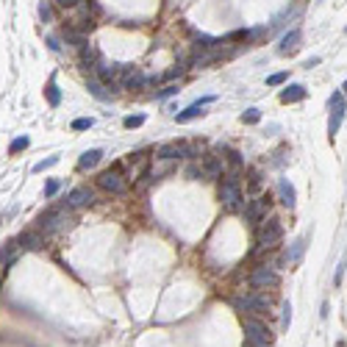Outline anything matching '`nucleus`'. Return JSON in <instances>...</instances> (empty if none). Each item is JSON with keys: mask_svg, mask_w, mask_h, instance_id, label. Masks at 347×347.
I'll return each mask as SVG.
<instances>
[{"mask_svg": "<svg viewBox=\"0 0 347 347\" xmlns=\"http://www.w3.org/2000/svg\"><path fill=\"white\" fill-rule=\"evenodd\" d=\"M189 153V145H183V142H167V145H161L159 150H156V159L161 161H172V159H181V156Z\"/></svg>", "mask_w": 347, "mask_h": 347, "instance_id": "9", "label": "nucleus"}, {"mask_svg": "<svg viewBox=\"0 0 347 347\" xmlns=\"http://www.w3.org/2000/svg\"><path fill=\"white\" fill-rule=\"evenodd\" d=\"M59 186H61V181L59 178H50V181L45 183V197H53V195L59 192Z\"/></svg>", "mask_w": 347, "mask_h": 347, "instance_id": "31", "label": "nucleus"}, {"mask_svg": "<svg viewBox=\"0 0 347 347\" xmlns=\"http://www.w3.org/2000/svg\"><path fill=\"white\" fill-rule=\"evenodd\" d=\"M297 47H300V31H289V33H283L281 36V45H278V53L281 56H289V53H295Z\"/></svg>", "mask_w": 347, "mask_h": 347, "instance_id": "14", "label": "nucleus"}, {"mask_svg": "<svg viewBox=\"0 0 347 347\" xmlns=\"http://www.w3.org/2000/svg\"><path fill=\"white\" fill-rule=\"evenodd\" d=\"M98 183H100V189H106V192H114V195L125 192V178H122L117 169H108V172H103L98 178Z\"/></svg>", "mask_w": 347, "mask_h": 347, "instance_id": "8", "label": "nucleus"}, {"mask_svg": "<svg viewBox=\"0 0 347 347\" xmlns=\"http://www.w3.org/2000/svg\"><path fill=\"white\" fill-rule=\"evenodd\" d=\"M286 78H289V72H275V75L267 78V86H281Z\"/></svg>", "mask_w": 347, "mask_h": 347, "instance_id": "32", "label": "nucleus"}, {"mask_svg": "<svg viewBox=\"0 0 347 347\" xmlns=\"http://www.w3.org/2000/svg\"><path fill=\"white\" fill-rule=\"evenodd\" d=\"M220 200L225 203L228 208H239V203H242V192H239V178L236 175H228L225 181H222V186H220Z\"/></svg>", "mask_w": 347, "mask_h": 347, "instance_id": "2", "label": "nucleus"}, {"mask_svg": "<svg viewBox=\"0 0 347 347\" xmlns=\"http://www.w3.org/2000/svg\"><path fill=\"white\" fill-rule=\"evenodd\" d=\"M225 156H228V161H230L234 167H242V156L236 153V150H225Z\"/></svg>", "mask_w": 347, "mask_h": 347, "instance_id": "36", "label": "nucleus"}, {"mask_svg": "<svg viewBox=\"0 0 347 347\" xmlns=\"http://www.w3.org/2000/svg\"><path fill=\"white\" fill-rule=\"evenodd\" d=\"M342 94H347V81H344V86H342Z\"/></svg>", "mask_w": 347, "mask_h": 347, "instance_id": "41", "label": "nucleus"}, {"mask_svg": "<svg viewBox=\"0 0 347 347\" xmlns=\"http://www.w3.org/2000/svg\"><path fill=\"white\" fill-rule=\"evenodd\" d=\"M92 125H94L92 117H78V120H72V131H89Z\"/></svg>", "mask_w": 347, "mask_h": 347, "instance_id": "28", "label": "nucleus"}, {"mask_svg": "<svg viewBox=\"0 0 347 347\" xmlns=\"http://www.w3.org/2000/svg\"><path fill=\"white\" fill-rule=\"evenodd\" d=\"M61 39H64V42H67V45L78 47V50H81V47H86V45H89V36H86V33H84V31L72 28V25H67V28H64V31H61Z\"/></svg>", "mask_w": 347, "mask_h": 347, "instance_id": "13", "label": "nucleus"}, {"mask_svg": "<svg viewBox=\"0 0 347 347\" xmlns=\"http://www.w3.org/2000/svg\"><path fill=\"white\" fill-rule=\"evenodd\" d=\"M56 164H59V156H50V159L33 164V172H45V169H50V167H56Z\"/></svg>", "mask_w": 347, "mask_h": 347, "instance_id": "29", "label": "nucleus"}, {"mask_svg": "<svg viewBox=\"0 0 347 347\" xmlns=\"http://www.w3.org/2000/svg\"><path fill=\"white\" fill-rule=\"evenodd\" d=\"M117 84L122 89H142L145 86V75H142L136 67H125L120 64V75H117Z\"/></svg>", "mask_w": 347, "mask_h": 347, "instance_id": "4", "label": "nucleus"}, {"mask_svg": "<svg viewBox=\"0 0 347 347\" xmlns=\"http://www.w3.org/2000/svg\"><path fill=\"white\" fill-rule=\"evenodd\" d=\"M220 45V39H211L206 33H195V50H214Z\"/></svg>", "mask_w": 347, "mask_h": 347, "instance_id": "22", "label": "nucleus"}, {"mask_svg": "<svg viewBox=\"0 0 347 347\" xmlns=\"http://www.w3.org/2000/svg\"><path fill=\"white\" fill-rule=\"evenodd\" d=\"M244 336H247V342L253 347H269L272 342L267 325H261L258 319H244Z\"/></svg>", "mask_w": 347, "mask_h": 347, "instance_id": "1", "label": "nucleus"}, {"mask_svg": "<svg viewBox=\"0 0 347 347\" xmlns=\"http://www.w3.org/2000/svg\"><path fill=\"white\" fill-rule=\"evenodd\" d=\"M344 33H347V28H344Z\"/></svg>", "mask_w": 347, "mask_h": 347, "instance_id": "42", "label": "nucleus"}, {"mask_svg": "<svg viewBox=\"0 0 347 347\" xmlns=\"http://www.w3.org/2000/svg\"><path fill=\"white\" fill-rule=\"evenodd\" d=\"M175 92H178V86H172V84H169V86H164V89H161L159 94H156V98H159V100H164V98H169V94H175Z\"/></svg>", "mask_w": 347, "mask_h": 347, "instance_id": "38", "label": "nucleus"}, {"mask_svg": "<svg viewBox=\"0 0 347 347\" xmlns=\"http://www.w3.org/2000/svg\"><path fill=\"white\" fill-rule=\"evenodd\" d=\"M234 309H236V311H256V314H261V311L267 309V297H261V295L236 297V300H234Z\"/></svg>", "mask_w": 347, "mask_h": 347, "instance_id": "7", "label": "nucleus"}, {"mask_svg": "<svg viewBox=\"0 0 347 347\" xmlns=\"http://www.w3.org/2000/svg\"><path fill=\"white\" fill-rule=\"evenodd\" d=\"M328 106H331V111L344 114V94H342V92H333V94H331V100H328Z\"/></svg>", "mask_w": 347, "mask_h": 347, "instance_id": "26", "label": "nucleus"}, {"mask_svg": "<svg viewBox=\"0 0 347 347\" xmlns=\"http://www.w3.org/2000/svg\"><path fill=\"white\" fill-rule=\"evenodd\" d=\"M203 175H206V178H220L222 175V161L217 159L214 153L203 156Z\"/></svg>", "mask_w": 347, "mask_h": 347, "instance_id": "15", "label": "nucleus"}, {"mask_svg": "<svg viewBox=\"0 0 347 347\" xmlns=\"http://www.w3.org/2000/svg\"><path fill=\"white\" fill-rule=\"evenodd\" d=\"M289 322H292V303L286 300L283 303V328H289Z\"/></svg>", "mask_w": 347, "mask_h": 347, "instance_id": "35", "label": "nucleus"}, {"mask_svg": "<svg viewBox=\"0 0 347 347\" xmlns=\"http://www.w3.org/2000/svg\"><path fill=\"white\" fill-rule=\"evenodd\" d=\"M278 195H281V203L286 208H295V203H297V195H295V186L286 181V178H281L278 181Z\"/></svg>", "mask_w": 347, "mask_h": 347, "instance_id": "16", "label": "nucleus"}, {"mask_svg": "<svg viewBox=\"0 0 347 347\" xmlns=\"http://www.w3.org/2000/svg\"><path fill=\"white\" fill-rule=\"evenodd\" d=\"M56 3L61 6V9H75V6L81 3V0H56Z\"/></svg>", "mask_w": 347, "mask_h": 347, "instance_id": "39", "label": "nucleus"}, {"mask_svg": "<svg viewBox=\"0 0 347 347\" xmlns=\"http://www.w3.org/2000/svg\"><path fill=\"white\" fill-rule=\"evenodd\" d=\"M208 103H214V98H203V100H197V103H192L189 108H183V111H178L175 114V120L178 122H192V120H197V117H203V106H208Z\"/></svg>", "mask_w": 347, "mask_h": 347, "instance_id": "11", "label": "nucleus"}, {"mask_svg": "<svg viewBox=\"0 0 347 347\" xmlns=\"http://www.w3.org/2000/svg\"><path fill=\"white\" fill-rule=\"evenodd\" d=\"M98 59H100V53L94 50L92 45L81 47V64H84V67H94V64H98Z\"/></svg>", "mask_w": 347, "mask_h": 347, "instance_id": "23", "label": "nucleus"}, {"mask_svg": "<svg viewBox=\"0 0 347 347\" xmlns=\"http://www.w3.org/2000/svg\"><path fill=\"white\" fill-rule=\"evenodd\" d=\"M250 283H253V289H275L278 283H281V278H278L275 269L269 267H258L253 275H250Z\"/></svg>", "mask_w": 347, "mask_h": 347, "instance_id": "5", "label": "nucleus"}, {"mask_svg": "<svg viewBox=\"0 0 347 347\" xmlns=\"http://www.w3.org/2000/svg\"><path fill=\"white\" fill-rule=\"evenodd\" d=\"M281 236H283V225H281V220H275V217H272V220H267L261 225V234H258V239H261V244H278L281 242Z\"/></svg>", "mask_w": 347, "mask_h": 347, "instance_id": "6", "label": "nucleus"}, {"mask_svg": "<svg viewBox=\"0 0 347 347\" xmlns=\"http://www.w3.org/2000/svg\"><path fill=\"white\" fill-rule=\"evenodd\" d=\"M39 228H45V230H56L61 228L67 222V206H53V208H47V211L39 214Z\"/></svg>", "mask_w": 347, "mask_h": 347, "instance_id": "3", "label": "nucleus"}, {"mask_svg": "<svg viewBox=\"0 0 347 347\" xmlns=\"http://www.w3.org/2000/svg\"><path fill=\"white\" fill-rule=\"evenodd\" d=\"M142 122H145V117H142V114H136V117H125V120H122V125H125V128H139Z\"/></svg>", "mask_w": 347, "mask_h": 347, "instance_id": "33", "label": "nucleus"}, {"mask_svg": "<svg viewBox=\"0 0 347 347\" xmlns=\"http://www.w3.org/2000/svg\"><path fill=\"white\" fill-rule=\"evenodd\" d=\"M258 120H261V111H258V108H247V111L242 114V122H247V125H256Z\"/></svg>", "mask_w": 347, "mask_h": 347, "instance_id": "30", "label": "nucleus"}, {"mask_svg": "<svg viewBox=\"0 0 347 347\" xmlns=\"http://www.w3.org/2000/svg\"><path fill=\"white\" fill-rule=\"evenodd\" d=\"M50 14H53L50 3H42V6H39V17H42V23H50Z\"/></svg>", "mask_w": 347, "mask_h": 347, "instance_id": "34", "label": "nucleus"}, {"mask_svg": "<svg viewBox=\"0 0 347 347\" xmlns=\"http://www.w3.org/2000/svg\"><path fill=\"white\" fill-rule=\"evenodd\" d=\"M86 86H89V94H92L94 100H100V103H106V100H111V92H106V86L100 84L98 78H92V81H89V84H86Z\"/></svg>", "mask_w": 347, "mask_h": 347, "instance_id": "19", "label": "nucleus"}, {"mask_svg": "<svg viewBox=\"0 0 347 347\" xmlns=\"http://www.w3.org/2000/svg\"><path fill=\"white\" fill-rule=\"evenodd\" d=\"M28 145H31L28 136H17V139H11V145H9V156H17L20 150H25Z\"/></svg>", "mask_w": 347, "mask_h": 347, "instance_id": "25", "label": "nucleus"}, {"mask_svg": "<svg viewBox=\"0 0 347 347\" xmlns=\"http://www.w3.org/2000/svg\"><path fill=\"white\" fill-rule=\"evenodd\" d=\"M47 45H50V50H53V53H59V50H61L59 42H56V36H47Z\"/></svg>", "mask_w": 347, "mask_h": 347, "instance_id": "40", "label": "nucleus"}, {"mask_svg": "<svg viewBox=\"0 0 347 347\" xmlns=\"http://www.w3.org/2000/svg\"><path fill=\"white\" fill-rule=\"evenodd\" d=\"M94 200V192L89 186H78L72 189L70 195H67V208H81V206H89V203Z\"/></svg>", "mask_w": 347, "mask_h": 347, "instance_id": "10", "label": "nucleus"}, {"mask_svg": "<svg viewBox=\"0 0 347 347\" xmlns=\"http://www.w3.org/2000/svg\"><path fill=\"white\" fill-rule=\"evenodd\" d=\"M305 98V86L303 84H289L286 89L281 92V103H297V100Z\"/></svg>", "mask_w": 347, "mask_h": 347, "instance_id": "18", "label": "nucleus"}, {"mask_svg": "<svg viewBox=\"0 0 347 347\" xmlns=\"http://www.w3.org/2000/svg\"><path fill=\"white\" fill-rule=\"evenodd\" d=\"M100 159H103V150H86V153L78 159V167H81V169H92Z\"/></svg>", "mask_w": 347, "mask_h": 347, "instance_id": "21", "label": "nucleus"}, {"mask_svg": "<svg viewBox=\"0 0 347 347\" xmlns=\"http://www.w3.org/2000/svg\"><path fill=\"white\" fill-rule=\"evenodd\" d=\"M264 211H267V200H250L247 208H244V220H247V222H258L264 217Z\"/></svg>", "mask_w": 347, "mask_h": 347, "instance_id": "17", "label": "nucleus"}, {"mask_svg": "<svg viewBox=\"0 0 347 347\" xmlns=\"http://www.w3.org/2000/svg\"><path fill=\"white\" fill-rule=\"evenodd\" d=\"M186 175H189V178H206V175H203V167H186Z\"/></svg>", "mask_w": 347, "mask_h": 347, "instance_id": "37", "label": "nucleus"}, {"mask_svg": "<svg viewBox=\"0 0 347 347\" xmlns=\"http://www.w3.org/2000/svg\"><path fill=\"white\" fill-rule=\"evenodd\" d=\"M342 117L344 114H339V111H331V120H328V133H331V139L339 133V125H342Z\"/></svg>", "mask_w": 347, "mask_h": 347, "instance_id": "27", "label": "nucleus"}, {"mask_svg": "<svg viewBox=\"0 0 347 347\" xmlns=\"http://www.w3.org/2000/svg\"><path fill=\"white\" fill-rule=\"evenodd\" d=\"M45 98H47V103H50V106L61 103V92H59V86H56V81H53V78L45 84Z\"/></svg>", "mask_w": 347, "mask_h": 347, "instance_id": "24", "label": "nucleus"}, {"mask_svg": "<svg viewBox=\"0 0 347 347\" xmlns=\"http://www.w3.org/2000/svg\"><path fill=\"white\" fill-rule=\"evenodd\" d=\"M17 247L20 250H42L45 239H42V234H36V230H25V234L17 236Z\"/></svg>", "mask_w": 347, "mask_h": 347, "instance_id": "12", "label": "nucleus"}, {"mask_svg": "<svg viewBox=\"0 0 347 347\" xmlns=\"http://www.w3.org/2000/svg\"><path fill=\"white\" fill-rule=\"evenodd\" d=\"M305 242H309V239H305V236H300V239H297V242L286 250V264H297V261H300V256H303V250H305Z\"/></svg>", "mask_w": 347, "mask_h": 347, "instance_id": "20", "label": "nucleus"}]
</instances>
